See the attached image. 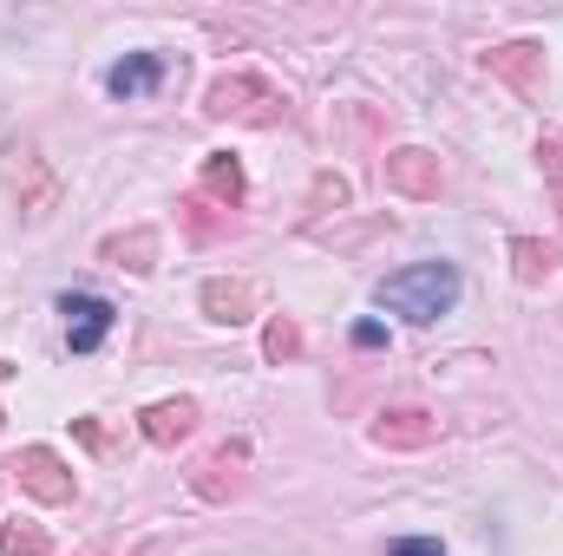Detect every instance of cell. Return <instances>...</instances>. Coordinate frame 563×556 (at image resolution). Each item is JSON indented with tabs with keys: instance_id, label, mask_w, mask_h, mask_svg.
Returning <instances> with one entry per match:
<instances>
[{
	"instance_id": "obj_1",
	"label": "cell",
	"mask_w": 563,
	"mask_h": 556,
	"mask_svg": "<svg viewBox=\"0 0 563 556\" xmlns=\"http://www.w3.org/2000/svg\"><path fill=\"white\" fill-rule=\"evenodd\" d=\"M459 269L452 263H413V269H394V276L374 288V301L387 308V314H400V321H413V327H432L439 314H452L459 308Z\"/></svg>"
},
{
	"instance_id": "obj_2",
	"label": "cell",
	"mask_w": 563,
	"mask_h": 556,
	"mask_svg": "<svg viewBox=\"0 0 563 556\" xmlns=\"http://www.w3.org/2000/svg\"><path fill=\"white\" fill-rule=\"evenodd\" d=\"M59 314H66V347H73V354H99V347L112 341V327H119V308H112L106 294H92V288L59 294Z\"/></svg>"
},
{
	"instance_id": "obj_3",
	"label": "cell",
	"mask_w": 563,
	"mask_h": 556,
	"mask_svg": "<svg viewBox=\"0 0 563 556\" xmlns=\"http://www.w3.org/2000/svg\"><path fill=\"white\" fill-rule=\"evenodd\" d=\"M164 73H170V59H164V53H125V59L106 73V92L132 105V99H151V92L164 86Z\"/></svg>"
},
{
	"instance_id": "obj_4",
	"label": "cell",
	"mask_w": 563,
	"mask_h": 556,
	"mask_svg": "<svg viewBox=\"0 0 563 556\" xmlns=\"http://www.w3.org/2000/svg\"><path fill=\"white\" fill-rule=\"evenodd\" d=\"M13 471H20V485H26V491H40V498H53V504H59V498H73V478H59V458H53V452H20V458H13Z\"/></svg>"
},
{
	"instance_id": "obj_5",
	"label": "cell",
	"mask_w": 563,
	"mask_h": 556,
	"mask_svg": "<svg viewBox=\"0 0 563 556\" xmlns=\"http://www.w3.org/2000/svg\"><path fill=\"white\" fill-rule=\"evenodd\" d=\"M190 425H197V407H190V400H157V407L144 413V438H151V445H177Z\"/></svg>"
},
{
	"instance_id": "obj_6",
	"label": "cell",
	"mask_w": 563,
	"mask_h": 556,
	"mask_svg": "<svg viewBox=\"0 0 563 556\" xmlns=\"http://www.w3.org/2000/svg\"><path fill=\"white\" fill-rule=\"evenodd\" d=\"M203 301L217 308V321H243L236 308H250V288H223V281H210V288H203Z\"/></svg>"
},
{
	"instance_id": "obj_7",
	"label": "cell",
	"mask_w": 563,
	"mask_h": 556,
	"mask_svg": "<svg viewBox=\"0 0 563 556\" xmlns=\"http://www.w3.org/2000/svg\"><path fill=\"white\" fill-rule=\"evenodd\" d=\"M0 551L7 556H46V537H33V531H0Z\"/></svg>"
},
{
	"instance_id": "obj_8",
	"label": "cell",
	"mask_w": 563,
	"mask_h": 556,
	"mask_svg": "<svg viewBox=\"0 0 563 556\" xmlns=\"http://www.w3.org/2000/svg\"><path fill=\"white\" fill-rule=\"evenodd\" d=\"M420 157L426 151H400V184H407V190H432V177H426Z\"/></svg>"
},
{
	"instance_id": "obj_9",
	"label": "cell",
	"mask_w": 563,
	"mask_h": 556,
	"mask_svg": "<svg viewBox=\"0 0 563 556\" xmlns=\"http://www.w3.org/2000/svg\"><path fill=\"white\" fill-rule=\"evenodd\" d=\"M387 556H445V551H439V537H394Z\"/></svg>"
},
{
	"instance_id": "obj_10",
	"label": "cell",
	"mask_w": 563,
	"mask_h": 556,
	"mask_svg": "<svg viewBox=\"0 0 563 556\" xmlns=\"http://www.w3.org/2000/svg\"><path fill=\"white\" fill-rule=\"evenodd\" d=\"M210 184H217V190H230V203L243 197V170H236V164H223V157L210 164Z\"/></svg>"
},
{
	"instance_id": "obj_11",
	"label": "cell",
	"mask_w": 563,
	"mask_h": 556,
	"mask_svg": "<svg viewBox=\"0 0 563 556\" xmlns=\"http://www.w3.org/2000/svg\"><path fill=\"white\" fill-rule=\"evenodd\" d=\"M354 347H387V327L380 321H354Z\"/></svg>"
},
{
	"instance_id": "obj_12",
	"label": "cell",
	"mask_w": 563,
	"mask_h": 556,
	"mask_svg": "<svg viewBox=\"0 0 563 556\" xmlns=\"http://www.w3.org/2000/svg\"><path fill=\"white\" fill-rule=\"evenodd\" d=\"M269 354H276V360L282 354H295V327H282V321L269 327Z\"/></svg>"
}]
</instances>
